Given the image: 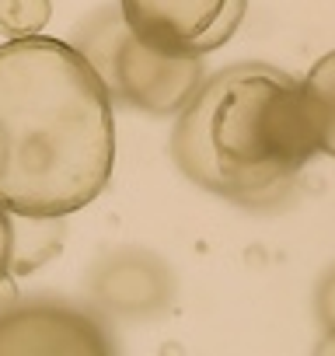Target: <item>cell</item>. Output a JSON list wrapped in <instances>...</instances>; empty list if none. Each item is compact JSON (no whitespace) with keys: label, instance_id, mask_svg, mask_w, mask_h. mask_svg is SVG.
<instances>
[{"label":"cell","instance_id":"8992f818","mask_svg":"<svg viewBox=\"0 0 335 356\" xmlns=\"http://www.w3.org/2000/svg\"><path fill=\"white\" fill-rule=\"evenodd\" d=\"M91 297L119 318H154L175 300V273L154 252L115 248L91 273Z\"/></svg>","mask_w":335,"mask_h":356},{"label":"cell","instance_id":"5b68a950","mask_svg":"<svg viewBox=\"0 0 335 356\" xmlns=\"http://www.w3.org/2000/svg\"><path fill=\"white\" fill-rule=\"evenodd\" d=\"M28 353V356H105L112 339L101 321L81 307L67 304H11L0 311V356Z\"/></svg>","mask_w":335,"mask_h":356},{"label":"cell","instance_id":"30bf717a","mask_svg":"<svg viewBox=\"0 0 335 356\" xmlns=\"http://www.w3.org/2000/svg\"><path fill=\"white\" fill-rule=\"evenodd\" d=\"M11 259H15V213L0 203V280L11 276Z\"/></svg>","mask_w":335,"mask_h":356},{"label":"cell","instance_id":"6da1fadb","mask_svg":"<svg viewBox=\"0 0 335 356\" xmlns=\"http://www.w3.org/2000/svg\"><path fill=\"white\" fill-rule=\"evenodd\" d=\"M115 168L112 95L74 42L0 46V203L67 217L101 196Z\"/></svg>","mask_w":335,"mask_h":356},{"label":"cell","instance_id":"7a4b0ae2","mask_svg":"<svg viewBox=\"0 0 335 356\" xmlns=\"http://www.w3.org/2000/svg\"><path fill=\"white\" fill-rule=\"evenodd\" d=\"M321 154L318 115L300 77L234 63L199 84L172 129V161L199 189L234 203H272Z\"/></svg>","mask_w":335,"mask_h":356},{"label":"cell","instance_id":"8fae6325","mask_svg":"<svg viewBox=\"0 0 335 356\" xmlns=\"http://www.w3.org/2000/svg\"><path fill=\"white\" fill-rule=\"evenodd\" d=\"M318 318L325 325V332L335 339V269L321 280L318 286Z\"/></svg>","mask_w":335,"mask_h":356},{"label":"cell","instance_id":"9c48e42d","mask_svg":"<svg viewBox=\"0 0 335 356\" xmlns=\"http://www.w3.org/2000/svg\"><path fill=\"white\" fill-rule=\"evenodd\" d=\"M49 15H53L49 0H0V32L8 39L42 35Z\"/></svg>","mask_w":335,"mask_h":356},{"label":"cell","instance_id":"52a82bcc","mask_svg":"<svg viewBox=\"0 0 335 356\" xmlns=\"http://www.w3.org/2000/svg\"><path fill=\"white\" fill-rule=\"evenodd\" d=\"M63 241V217H25L15 213V259H11V273H32L35 266H42L46 259H53L60 252Z\"/></svg>","mask_w":335,"mask_h":356},{"label":"cell","instance_id":"277c9868","mask_svg":"<svg viewBox=\"0 0 335 356\" xmlns=\"http://www.w3.org/2000/svg\"><path fill=\"white\" fill-rule=\"evenodd\" d=\"M248 0H119L136 35L164 53L206 56L245 22Z\"/></svg>","mask_w":335,"mask_h":356},{"label":"cell","instance_id":"3957f363","mask_svg":"<svg viewBox=\"0 0 335 356\" xmlns=\"http://www.w3.org/2000/svg\"><path fill=\"white\" fill-rule=\"evenodd\" d=\"M74 46L95 67L112 102H122L150 115H179L206 81L199 56L157 49L154 42L133 32L119 8L95 11L77 29Z\"/></svg>","mask_w":335,"mask_h":356},{"label":"cell","instance_id":"ba28073f","mask_svg":"<svg viewBox=\"0 0 335 356\" xmlns=\"http://www.w3.org/2000/svg\"><path fill=\"white\" fill-rule=\"evenodd\" d=\"M311 102H314V115H318V143L321 154L335 157V53L321 56L311 74L304 77Z\"/></svg>","mask_w":335,"mask_h":356}]
</instances>
